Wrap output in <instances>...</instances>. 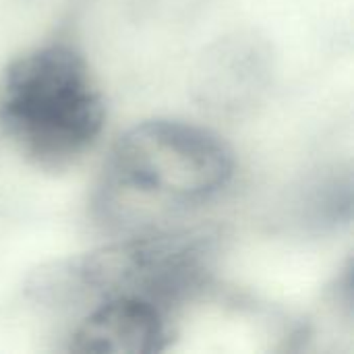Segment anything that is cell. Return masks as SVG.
<instances>
[{
    "label": "cell",
    "instance_id": "obj_1",
    "mask_svg": "<svg viewBox=\"0 0 354 354\" xmlns=\"http://www.w3.org/2000/svg\"><path fill=\"white\" fill-rule=\"evenodd\" d=\"M232 172V151L216 133L180 120H147L110 149L93 216L110 232H156L212 201Z\"/></svg>",
    "mask_w": 354,
    "mask_h": 354
},
{
    "label": "cell",
    "instance_id": "obj_2",
    "mask_svg": "<svg viewBox=\"0 0 354 354\" xmlns=\"http://www.w3.org/2000/svg\"><path fill=\"white\" fill-rule=\"evenodd\" d=\"M212 228L135 234L83 255L52 261L27 280V295L46 307H89L137 297L166 311L201 288L216 261Z\"/></svg>",
    "mask_w": 354,
    "mask_h": 354
},
{
    "label": "cell",
    "instance_id": "obj_3",
    "mask_svg": "<svg viewBox=\"0 0 354 354\" xmlns=\"http://www.w3.org/2000/svg\"><path fill=\"white\" fill-rule=\"evenodd\" d=\"M104 120L100 83L66 44L33 48L0 73V127L41 168L79 160L100 137Z\"/></svg>",
    "mask_w": 354,
    "mask_h": 354
},
{
    "label": "cell",
    "instance_id": "obj_4",
    "mask_svg": "<svg viewBox=\"0 0 354 354\" xmlns=\"http://www.w3.org/2000/svg\"><path fill=\"white\" fill-rule=\"evenodd\" d=\"M166 309L137 297L93 305L68 338L71 353H160L170 342Z\"/></svg>",
    "mask_w": 354,
    "mask_h": 354
}]
</instances>
